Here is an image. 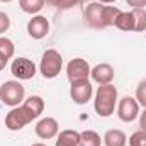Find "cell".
<instances>
[{
  "instance_id": "2",
  "label": "cell",
  "mask_w": 146,
  "mask_h": 146,
  "mask_svg": "<svg viewBox=\"0 0 146 146\" xmlns=\"http://www.w3.org/2000/svg\"><path fill=\"white\" fill-rule=\"evenodd\" d=\"M117 88L109 83V85H100L95 92L94 99V109L100 117H109L114 114L117 107Z\"/></svg>"
},
{
  "instance_id": "15",
  "label": "cell",
  "mask_w": 146,
  "mask_h": 146,
  "mask_svg": "<svg viewBox=\"0 0 146 146\" xmlns=\"http://www.w3.org/2000/svg\"><path fill=\"white\" fill-rule=\"evenodd\" d=\"M102 143L106 146H126L127 145V136L121 129H109L104 134Z\"/></svg>"
},
{
  "instance_id": "26",
  "label": "cell",
  "mask_w": 146,
  "mask_h": 146,
  "mask_svg": "<svg viewBox=\"0 0 146 146\" xmlns=\"http://www.w3.org/2000/svg\"><path fill=\"white\" fill-rule=\"evenodd\" d=\"M139 127H141L143 131H146V107H145V110L141 112V115H139Z\"/></svg>"
},
{
  "instance_id": "23",
  "label": "cell",
  "mask_w": 146,
  "mask_h": 146,
  "mask_svg": "<svg viewBox=\"0 0 146 146\" xmlns=\"http://www.w3.org/2000/svg\"><path fill=\"white\" fill-rule=\"evenodd\" d=\"M134 99L138 100L139 106L146 107V80H143V82L136 87V95H134Z\"/></svg>"
},
{
  "instance_id": "5",
  "label": "cell",
  "mask_w": 146,
  "mask_h": 146,
  "mask_svg": "<svg viewBox=\"0 0 146 146\" xmlns=\"http://www.w3.org/2000/svg\"><path fill=\"white\" fill-rule=\"evenodd\" d=\"M117 115L122 122H133L139 115V104L134 97H122L117 100Z\"/></svg>"
},
{
  "instance_id": "13",
  "label": "cell",
  "mask_w": 146,
  "mask_h": 146,
  "mask_svg": "<svg viewBox=\"0 0 146 146\" xmlns=\"http://www.w3.org/2000/svg\"><path fill=\"white\" fill-rule=\"evenodd\" d=\"M21 106H22L24 110L27 112V115L31 117V121H34V119H37V117L42 114V110H44V100H42V97H39V95H31V97H27Z\"/></svg>"
},
{
  "instance_id": "17",
  "label": "cell",
  "mask_w": 146,
  "mask_h": 146,
  "mask_svg": "<svg viewBox=\"0 0 146 146\" xmlns=\"http://www.w3.org/2000/svg\"><path fill=\"white\" fill-rule=\"evenodd\" d=\"M44 3H46V0H19L21 10L26 14H31V15H37L42 10Z\"/></svg>"
},
{
  "instance_id": "8",
  "label": "cell",
  "mask_w": 146,
  "mask_h": 146,
  "mask_svg": "<svg viewBox=\"0 0 146 146\" xmlns=\"http://www.w3.org/2000/svg\"><path fill=\"white\" fill-rule=\"evenodd\" d=\"M10 72L12 75L21 82V80H33L36 75V65L34 61H31L29 58H15L10 65Z\"/></svg>"
},
{
  "instance_id": "1",
  "label": "cell",
  "mask_w": 146,
  "mask_h": 146,
  "mask_svg": "<svg viewBox=\"0 0 146 146\" xmlns=\"http://www.w3.org/2000/svg\"><path fill=\"white\" fill-rule=\"evenodd\" d=\"M119 14H121V9L114 5H104L100 2H92L83 10V19H85V24L94 29H106V27L114 26Z\"/></svg>"
},
{
  "instance_id": "9",
  "label": "cell",
  "mask_w": 146,
  "mask_h": 146,
  "mask_svg": "<svg viewBox=\"0 0 146 146\" xmlns=\"http://www.w3.org/2000/svg\"><path fill=\"white\" fill-rule=\"evenodd\" d=\"M29 122H33V121H31V117L27 115V112L24 110L22 106L12 107V110L5 115V127L9 131H21Z\"/></svg>"
},
{
  "instance_id": "7",
  "label": "cell",
  "mask_w": 146,
  "mask_h": 146,
  "mask_svg": "<svg viewBox=\"0 0 146 146\" xmlns=\"http://www.w3.org/2000/svg\"><path fill=\"white\" fill-rule=\"evenodd\" d=\"M90 72H92V68H90L88 61L83 58H73L66 65V76H68L70 83L80 82V80H88Z\"/></svg>"
},
{
  "instance_id": "21",
  "label": "cell",
  "mask_w": 146,
  "mask_h": 146,
  "mask_svg": "<svg viewBox=\"0 0 146 146\" xmlns=\"http://www.w3.org/2000/svg\"><path fill=\"white\" fill-rule=\"evenodd\" d=\"M78 2L80 0H46L48 5H51L58 10H70L75 5H78Z\"/></svg>"
},
{
  "instance_id": "11",
  "label": "cell",
  "mask_w": 146,
  "mask_h": 146,
  "mask_svg": "<svg viewBox=\"0 0 146 146\" xmlns=\"http://www.w3.org/2000/svg\"><path fill=\"white\" fill-rule=\"evenodd\" d=\"M49 33V21L44 15H33V19H29L27 22V34L33 39H42L48 36Z\"/></svg>"
},
{
  "instance_id": "18",
  "label": "cell",
  "mask_w": 146,
  "mask_h": 146,
  "mask_svg": "<svg viewBox=\"0 0 146 146\" xmlns=\"http://www.w3.org/2000/svg\"><path fill=\"white\" fill-rule=\"evenodd\" d=\"M134 33H145L146 31V9H131Z\"/></svg>"
},
{
  "instance_id": "19",
  "label": "cell",
  "mask_w": 146,
  "mask_h": 146,
  "mask_svg": "<svg viewBox=\"0 0 146 146\" xmlns=\"http://www.w3.org/2000/svg\"><path fill=\"white\" fill-rule=\"evenodd\" d=\"M102 145V139H100V134L92 131V129H87L83 133H80V145L78 146H100Z\"/></svg>"
},
{
  "instance_id": "29",
  "label": "cell",
  "mask_w": 146,
  "mask_h": 146,
  "mask_svg": "<svg viewBox=\"0 0 146 146\" xmlns=\"http://www.w3.org/2000/svg\"><path fill=\"white\" fill-rule=\"evenodd\" d=\"M31 146H46V145H42V143H34V145H31Z\"/></svg>"
},
{
  "instance_id": "20",
  "label": "cell",
  "mask_w": 146,
  "mask_h": 146,
  "mask_svg": "<svg viewBox=\"0 0 146 146\" xmlns=\"http://www.w3.org/2000/svg\"><path fill=\"white\" fill-rule=\"evenodd\" d=\"M14 53H15V46H14V42L9 39V37H0V54H3L7 60H10L12 56H14Z\"/></svg>"
},
{
  "instance_id": "27",
  "label": "cell",
  "mask_w": 146,
  "mask_h": 146,
  "mask_svg": "<svg viewBox=\"0 0 146 146\" xmlns=\"http://www.w3.org/2000/svg\"><path fill=\"white\" fill-rule=\"evenodd\" d=\"M7 63H9V60H7L3 54H0V72H2V70L7 66Z\"/></svg>"
},
{
  "instance_id": "22",
  "label": "cell",
  "mask_w": 146,
  "mask_h": 146,
  "mask_svg": "<svg viewBox=\"0 0 146 146\" xmlns=\"http://www.w3.org/2000/svg\"><path fill=\"white\" fill-rule=\"evenodd\" d=\"M127 143H129V146H146V131H143V129L134 131L129 136Z\"/></svg>"
},
{
  "instance_id": "4",
  "label": "cell",
  "mask_w": 146,
  "mask_h": 146,
  "mask_svg": "<svg viewBox=\"0 0 146 146\" xmlns=\"http://www.w3.org/2000/svg\"><path fill=\"white\" fill-rule=\"evenodd\" d=\"M63 68V56L60 54V51L56 49H46L41 56V63H39V72L44 78L51 80L56 78Z\"/></svg>"
},
{
  "instance_id": "10",
  "label": "cell",
  "mask_w": 146,
  "mask_h": 146,
  "mask_svg": "<svg viewBox=\"0 0 146 146\" xmlns=\"http://www.w3.org/2000/svg\"><path fill=\"white\" fill-rule=\"evenodd\" d=\"M34 131H36L37 138L48 141V139H53V138L58 136V133H60V124H58V121H56L54 117H42V119L36 124Z\"/></svg>"
},
{
  "instance_id": "14",
  "label": "cell",
  "mask_w": 146,
  "mask_h": 146,
  "mask_svg": "<svg viewBox=\"0 0 146 146\" xmlns=\"http://www.w3.org/2000/svg\"><path fill=\"white\" fill-rule=\"evenodd\" d=\"M80 145V133L75 129H63L56 136L54 146H78Z\"/></svg>"
},
{
  "instance_id": "30",
  "label": "cell",
  "mask_w": 146,
  "mask_h": 146,
  "mask_svg": "<svg viewBox=\"0 0 146 146\" xmlns=\"http://www.w3.org/2000/svg\"><path fill=\"white\" fill-rule=\"evenodd\" d=\"M0 2H3V3H9V2H12V0H0Z\"/></svg>"
},
{
  "instance_id": "25",
  "label": "cell",
  "mask_w": 146,
  "mask_h": 146,
  "mask_svg": "<svg viewBox=\"0 0 146 146\" xmlns=\"http://www.w3.org/2000/svg\"><path fill=\"white\" fill-rule=\"evenodd\" d=\"M131 9H146V0H126Z\"/></svg>"
},
{
  "instance_id": "3",
  "label": "cell",
  "mask_w": 146,
  "mask_h": 146,
  "mask_svg": "<svg viewBox=\"0 0 146 146\" xmlns=\"http://www.w3.org/2000/svg\"><path fill=\"white\" fill-rule=\"evenodd\" d=\"M26 90L19 80H7L0 85V100L9 107H17L24 102Z\"/></svg>"
},
{
  "instance_id": "6",
  "label": "cell",
  "mask_w": 146,
  "mask_h": 146,
  "mask_svg": "<svg viewBox=\"0 0 146 146\" xmlns=\"http://www.w3.org/2000/svg\"><path fill=\"white\" fill-rule=\"evenodd\" d=\"M92 95H94V87L90 80H80L70 83V97L75 104L85 106L88 100H92Z\"/></svg>"
},
{
  "instance_id": "28",
  "label": "cell",
  "mask_w": 146,
  "mask_h": 146,
  "mask_svg": "<svg viewBox=\"0 0 146 146\" xmlns=\"http://www.w3.org/2000/svg\"><path fill=\"white\" fill-rule=\"evenodd\" d=\"M99 2H100V3H114L115 0H99Z\"/></svg>"
},
{
  "instance_id": "16",
  "label": "cell",
  "mask_w": 146,
  "mask_h": 146,
  "mask_svg": "<svg viewBox=\"0 0 146 146\" xmlns=\"http://www.w3.org/2000/svg\"><path fill=\"white\" fill-rule=\"evenodd\" d=\"M114 27H117L119 31H124V33H131L134 31V24H133V15H131V10L129 12H122L117 15L115 22H114Z\"/></svg>"
},
{
  "instance_id": "24",
  "label": "cell",
  "mask_w": 146,
  "mask_h": 146,
  "mask_svg": "<svg viewBox=\"0 0 146 146\" xmlns=\"http://www.w3.org/2000/svg\"><path fill=\"white\" fill-rule=\"evenodd\" d=\"M9 27H10V17H9V14H5V12L0 10V34L7 33Z\"/></svg>"
},
{
  "instance_id": "12",
  "label": "cell",
  "mask_w": 146,
  "mask_h": 146,
  "mask_svg": "<svg viewBox=\"0 0 146 146\" xmlns=\"http://www.w3.org/2000/svg\"><path fill=\"white\" fill-rule=\"evenodd\" d=\"M114 75H115L114 73V68L110 66L109 63H100V65L94 66L92 72H90L92 80L95 83H99V85H109V83H112Z\"/></svg>"
}]
</instances>
